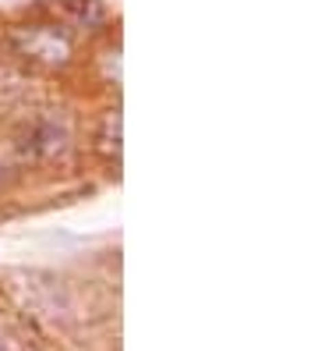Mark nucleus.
Wrapping results in <instances>:
<instances>
[{"mask_svg":"<svg viewBox=\"0 0 318 351\" xmlns=\"http://www.w3.org/2000/svg\"><path fill=\"white\" fill-rule=\"evenodd\" d=\"M68 39H60L57 32H32L29 36V53L32 57H42L50 64H64L68 60Z\"/></svg>","mask_w":318,"mask_h":351,"instance_id":"1","label":"nucleus"}]
</instances>
